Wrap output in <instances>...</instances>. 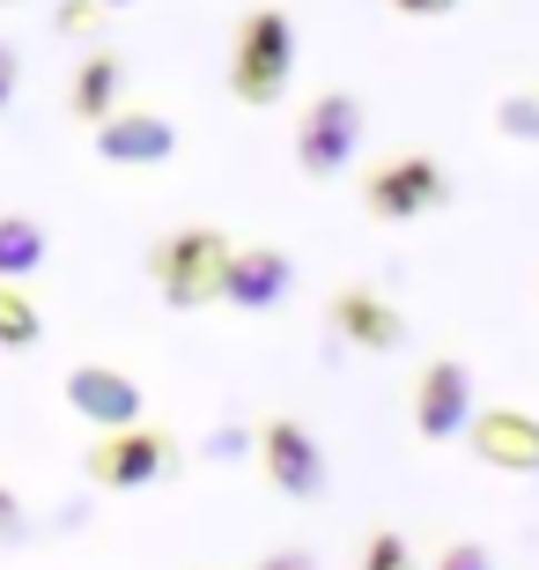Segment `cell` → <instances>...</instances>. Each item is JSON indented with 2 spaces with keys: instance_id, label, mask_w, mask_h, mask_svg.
<instances>
[{
  "instance_id": "6da1fadb",
  "label": "cell",
  "mask_w": 539,
  "mask_h": 570,
  "mask_svg": "<svg viewBox=\"0 0 539 570\" xmlns=\"http://www.w3.org/2000/svg\"><path fill=\"white\" fill-rule=\"evenodd\" d=\"M289 75H296V30L281 8H251L237 16V45H229V97L251 111H267L289 97Z\"/></svg>"
},
{
  "instance_id": "7a4b0ae2",
  "label": "cell",
  "mask_w": 539,
  "mask_h": 570,
  "mask_svg": "<svg viewBox=\"0 0 539 570\" xmlns=\"http://www.w3.org/2000/svg\"><path fill=\"white\" fill-rule=\"evenodd\" d=\"M229 245L222 230H170L156 253H148V275H156V289H163L170 312H200V304H214L222 296V267H229Z\"/></svg>"
},
{
  "instance_id": "3957f363",
  "label": "cell",
  "mask_w": 539,
  "mask_h": 570,
  "mask_svg": "<svg viewBox=\"0 0 539 570\" xmlns=\"http://www.w3.org/2000/svg\"><path fill=\"white\" fill-rule=\"evenodd\" d=\"M355 148H362V105L348 89L311 97V111L296 119V170L303 178H340L355 164Z\"/></svg>"
},
{
  "instance_id": "277c9868",
  "label": "cell",
  "mask_w": 539,
  "mask_h": 570,
  "mask_svg": "<svg viewBox=\"0 0 539 570\" xmlns=\"http://www.w3.org/2000/svg\"><path fill=\"white\" fill-rule=\"evenodd\" d=\"M443 200H451V178L429 156H392V164H377L362 178V215L370 223H415V215L443 208Z\"/></svg>"
},
{
  "instance_id": "5b68a950",
  "label": "cell",
  "mask_w": 539,
  "mask_h": 570,
  "mask_svg": "<svg viewBox=\"0 0 539 570\" xmlns=\"http://www.w3.org/2000/svg\"><path fill=\"white\" fill-rule=\"evenodd\" d=\"M163 474H178V438L156 423L111 430L89 452V482H104V489H148V482H163Z\"/></svg>"
},
{
  "instance_id": "8992f818",
  "label": "cell",
  "mask_w": 539,
  "mask_h": 570,
  "mask_svg": "<svg viewBox=\"0 0 539 570\" xmlns=\"http://www.w3.org/2000/svg\"><path fill=\"white\" fill-rule=\"evenodd\" d=\"M259 466H267V482L289 497V504H318L326 497V452H318V438L296 415H273L267 430H259Z\"/></svg>"
},
{
  "instance_id": "52a82bcc",
  "label": "cell",
  "mask_w": 539,
  "mask_h": 570,
  "mask_svg": "<svg viewBox=\"0 0 539 570\" xmlns=\"http://www.w3.org/2000/svg\"><path fill=\"white\" fill-rule=\"evenodd\" d=\"M466 423H473V371L458 356H436L415 379V430L429 444H451Z\"/></svg>"
},
{
  "instance_id": "ba28073f",
  "label": "cell",
  "mask_w": 539,
  "mask_h": 570,
  "mask_svg": "<svg viewBox=\"0 0 539 570\" xmlns=\"http://www.w3.org/2000/svg\"><path fill=\"white\" fill-rule=\"evenodd\" d=\"M60 393H67V407L97 430H133L141 423V385L126 379V371H111V363H74Z\"/></svg>"
},
{
  "instance_id": "9c48e42d",
  "label": "cell",
  "mask_w": 539,
  "mask_h": 570,
  "mask_svg": "<svg viewBox=\"0 0 539 570\" xmlns=\"http://www.w3.org/2000/svg\"><path fill=\"white\" fill-rule=\"evenodd\" d=\"M466 444H473L480 466H502V474H539V423L525 407H488L466 423Z\"/></svg>"
},
{
  "instance_id": "30bf717a",
  "label": "cell",
  "mask_w": 539,
  "mask_h": 570,
  "mask_svg": "<svg viewBox=\"0 0 539 570\" xmlns=\"http://www.w3.org/2000/svg\"><path fill=\"white\" fill-rule=\"evenodd\" d=\"M289 289H296V259L281 253V245H244V253H229L222 296L237 304V312H273Z\"/></svg>"
},
{
  "instance_id": "8fae6325",
  "label": "cell",
  "mask_w": 539,
  "mask_h": 570,
  "mask_svg": "<svg viewBox=\"0 0 539 570\" xmlns=\"http://www.w3.org/2000/svg\"><path fill=\"white\" fill-rule=\"evenodd\" d=\"M97 156L104 164H133V170L170 164L178 156V127H170L163 111H111L104 127H97Z\"/></svg>"
},
{
  "instance_id": "7c38bea8",
  "label": "cell",
  "mask_w": 539,
  "mask_h": 570,
  "mask_svg": "<svg viewBox=\"0 0 539 570\" xmlns=\"http://www.w3.org/2000/svg\"><path fill=\"white\" fill-rule=\"evenodd\" d=\"M326 318H332V334L348 341V348H370V356H392L399 341H407V318L370 289H340L326 304Z\"/></svg>"
},
{
  "instance_id": "4fadbf2b",
  "label": "cell",
  "mask_w": 539,
  "mask_h": 570,
  "mask_svg": "<svg viewBox=\"0 0 539 570\" xmlns=\"http://www.w3.org/2000/svg\"><path fill=\"white\" fill-rule=\"evenodd\" d=\"M119 82H126L119 52H89V60L74 67V82H67V111H74L82 127H104L111 111H119Z\"/></svg>"
},
{
  "instance_id": "5bb4252c",
  "label": "cell",
  "mask_w": 539,
  "mask_h": 570,
  "mask_svg": "<svg viewBox=\"0 0 539 570\" xmlns=\"http://www.w3.org/2000/svg\"><path fill=\"white\" fill-rule=\"evenodd\" d=\"M44 267V223L38 215H0V282L16 289Z\"/></svg>"
},
{
  "instance_id": "9a60e30c",
  "label": "cell",
  "mask_w": 539,
  "mask_h": 570,
  "mask_svg": "<svg viewBox=\"0 0 539 570\" xmlns=\"http://www.w3.org/2000/svg\"><path fill=\"white\" fill-rule=\"evenodd\" d=\"M44 341V318H38V304L22 289H8L0 282V348H38Z\"/></svg>"
},
{
  "instance_id": "2e32d148",
  "label": "cell",
  "mask_w": 539,
  "mask_h": 570,
  "mask_svg": "<svg viewBox=\"0 0 539 570\" xmlns=\"http://www.w3.org/2000/svg\"><path fill=\"white\" fill-rule=\"evenodd\" d=\"M355 570H415V549H407V533L399 527H377L370 541H362V563Z\"/></svg>"
},
{
  "instance_id": "e0dca14e",
  "label": "cell",
  "mask_w": 539,
  "mask_h": 570,
  "mask_svg": "<svg viewBox=\"0 0 539 570\" xmlns=\"http://www.w3.org/2000/svg\"><path fill=\"white\" fill-rule=\"evenodd\" d=\"M496 127L510 141H539V89H518V97H502L496 105Z\"/></svg>"
},
{
  "instance_id": "ac0fdd59",
  "label": "cell",
  "mask_w": 539,
  "mask_h": 570,
  "mask_svg": "<svg viewBox=\"0 0 539 570\" xmlns=\"http://www.w3.org/2000/svg\"><path fill=\"white\" fill-rule=\"evenodd\" d=\"M436 570H496V556L480 549V541H451V549L436 556Z\"/></svg>"
},
{
  "instance_id": "d6986e66",
  "label": "cell",
  "mask_w": 539,
  "mask_h": 570,
  "mask_svg": "<svg viewBox=\"0 0 539 570\" xmlns=\"http://www.w3.org/2000/svg\"><path fill=\"white\" fill-rule=\"evenodd\" d=\"M52 22H60L67 38H82V30H97V0H60V8H52Z\"/></svg>"
},
{
  "instance_id": "ffe728a7",
  "label": "cell",
  "mask_w": 539,
  "mask_h": 570,
  "mask_svg": "<svg viewBox=\"0 0 539 570\" xmlns=\"http://www.w3.org/2000/svg\"><path fill=\"white\" fill-rule=\"evenodd\" d=\"M16 82H22V52L8 38H0V111L16 105Z\"/></svg>"
},
{
  "instance_id": "44dd1931",
  "label": "cell",
  "mask_w": 539,
  "mask_h": 570,
  "mask_svg": "<svg viewBox=\"0 0 539 570\" xmlns=\"http://www.w3.org/2000/svg\"><path fill=\"white\" fill-rule=\"evenodd\" d=\"M259 570H318V556L311 549H273V556H259Z\"/></svg>"
},
{
  "instance_id": "7402d4cb",
  "label": "cell",
  "mask_w": 539,
  "mask_h": 570,
  "mask_svg": "<svg viewBox=\"0 0 539 570\" xmlns=\"http://www.w3.org/2000/svg\"><path fill=\"white\" fill-rule=\"evenodd\" d=\"M16 533H22V504L0 489V541H16Z\"/></svg>"
},
{
  "instance_id": "603a6c76",
  "label": "cell",
  "mask_w": 539,
  "mask_h": 570,
  "mask_svg": "<svg viewBox=\"0 0 539 570\" xmlns=\"http://www.w3.org/2000/svg\"><path fill=\"white\" fill-rule=\"evenodd\" d=\"M392 8H399V16H451L458 0H392Z\"/></svg>"
},
{
  "instance_id": "cb8c5ba5",
  "label": "cell",
  "mask_w": 539,
  "mask_h": 570,
  "mask_svg": "<svg viewBox=\"0 0 539 570\" xmlns=\"http://www.w3.org/2000/svg\"><path fill=\"white\" fill-rule=\"evenodd\" d=\"M97 8H133V0H97Z\"/></svg>"
},
{
  "instance_id": "d4e9b609",
  "label": "cell",
  "mask_w": 539,
  "mask_h": 570,
  "mask_svg": "<svg viewBox=\"0 0 539 570\" xmlns=\"http://www.w3.org/2000/svg\"><path fill=\"white\" fill-rule=\"evenodd\" d=\"M0 8H8V0H0Z\"/></svg>"
}]
</instances>
